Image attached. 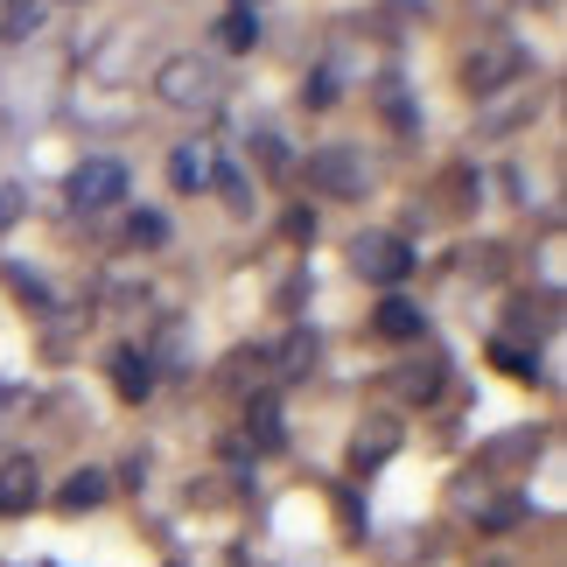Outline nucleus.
Segmentation results:
<instances>
[{
  "mask_svg": "<svg viewBox=\"0 0 567 567\" xmlns=\"http://www.w3.org/2000/svg\"><path fill=\"white\" fill-rule=\"evenodd\" d=\"M155 99H162V105H176V113H210V105L225 99V78H217V63H210V56L183 50V56H168L162 71H155Z\"/></svg>",
  "mask_w": 567,
  "mask_h": 567,
  "instance_id": "nucleus-1",
  "label": "nucleus"
},
{
  "mask_svg": "<svg viewBox=\"0 0 567 567\" xmlns=\"http://www.w3.org/2000/svg\"><path fill=\"white\" fill-rule=\"evenodd\" d=\"M351 267L364 280H379V288H400V280L413 274V246L400 231H358L351 238Z\"/></svg>",
  "mask_w": 567,
  "mask_h": 567,
  "instance_id": "nucleus-2",
  "label": "nucleus"
},
{
  "mask_svg": "<svg viewBox=\"0 0 567 567\" xmlns=\"http://www.w3.org/2000/svg\"><path fill=\"white\" fill-rule=\"evenodd\" d=\"M309 183L322 189V196H337V204H351V196H364V155L358 147H316L309 155Z\"/></svg>",
  "mask_w": 567,
  "mask_h": 567,
  "instance_id": "nucleus-3",
  "label": "nucleus"
},
{
  "mask_svg": "<svg viewBox=\"0 0 567 567\" xmlns=\"http://www.w3.org/2000/svg\"><path fill=\"white\" fill-rule=\"evenodd\" d=\"M63 189H71V204H78V210H113L120 196H126V168H120V162H105V155H92V162H78V168H71V183H63Z\"/></svg>",
  "mask_w": 567,
  "mask_h": 567,
  "instance_id": "nucleus-4",
  "label": "nucleus"
},
{
  "mask_svg": "<svg viewBox=\"0 0 567 567\" xmlns=\"http://www.w3.org/2000/svg\"><path fill=\"white\" fill-rule=\"evenodd\" d=\"M463 84H470V99H497L505 84H518V50L512 42H484V50L463 63Z\"/></svg>",
  "mask_w": 567,
  "mask_h": 567,
  "instance_id": "nucleus-5",
  "label": "nucleus"
},
{
  "mask_svg": "<svg viewBox=\"0 0 567 567\" xmlns=\"http://www.w3.org/2000/svg\"><path fill=\"white\" fill-rule=\"evenodd\" d=\"M105 372H113V392H120L126 406H141L147 392H155V379H162V372H155V358L134 351V343H120V351L105 358Z\"/></svg>",
  "mask_w": 567,
  "mask_h": 567,
  "instance_id": "nucleus-6",
  "label": "nucleus"
},
{
  "mask_svg": "<svg viewBox=\"0 0 567 567\" xmlns=\"http://www.w3.org/2000/svg\"><path fill=\"white\" fill-rule=\"evenodd\" d=\"M554 322H560V316H554V295H512V301H505V337H512V343H518V337L539 343Z\"/></svg>",
  "mask_w": 567,
  "mask_h": 567,
  "instance_id": "nucleus-7",
  "label": "nucleus"
},
{
  "mask_svg": "<svg viewBox=\"0 0 567 567\" xmlns=\"http://www.w3.org/2000/svg\"><path fill=\"white\" fill-rule=\"evenodd\" d=\"M42 505V476L29 455H8L0 463V512H35Z\"/></svg>",
  "mask_w": 567,
  "mask_h": 567,
  "instance_id": "nucleus-8",
  "label": "nucleus"
},
{
  "mask_svg": "<svg viewBox=\"0 0 567 567\" xmlns=\"http://www.w3.org/2000/svg\"><path fill=\"white\" fill-rule=\"evenodd\" d=\"M372 330H379L385 343H421V330H427V316L413 309L406 295H385L379 309H372Z\"/></svg>",
  "mask_w": 567,
  "mask_h": 567,
  "instance_id": "nucleus-9",
  "label": "nucleus"
},
{
  "mask_svg": "<svg viewBox=\"0 0 567 567\" xmlns=\"http://www.w3.org/2000/svg\"><path fill=\"white\" fill-rule=\"evenodd\" d=\"M392 385H400L406 400H434V392L449 385V358H442V351H421V358H406L400 372H392Z\"/></svg>",
  "mask_w": 567,
  "mask_h": 567,
  "instance_id": "nucleus-10",
  "label": "nucleus"
},
{
  "mask_svg": "<svg viewBox=\"0 0 567 567\" xmlns=\"http://www.w3.org/2000/svg\"><path fill=\"white\" fill-rule=\"evenodd\" d=\"M392 449H400V421H385V413H372V421L358 427V442H351V470H358V476H364V470H379Z\"/></svg>",
  "mask_w": 567,
  "mask_h": 567,
  "instance_id": "nucleus-11",
  "label": "nucleus"
},
{
  "mask_svg": "<svg viewBox=\"0 0 567 567\" xmlns=\"http://www.w3.org/2000/svg\"><path fill=\"white\" fill-rule=\"evenodd\" d=\"M210 176H217V162H210L204 141H183L176 155H168V183H176L183 196H189V189H210Z\"/></svg>",
  "mask_w": 567,
  "mask_h": 567,
  "instance_id": "nucleus-12",
  "label": "nucleus"
},
{
  "mask_svg": "<svg viewBox=\"0 0 567 567\" xmlns=\"http://www.w3.org/2000/svg\"><path fill=\"white\" fill-rule=\"evenodd\" d=\"M246 442L252 449H280V442H288V434H280V400H274V392H252V400H246Z\"/></svg>",
  "mask_w": 567,
  "mask_h": 567,
  "instance_id": "nucleus-13",
  "label": "nucleus"
},
{
  "mask_svg": "<svg viewBox=\"0 0 567 567\" xmlns=\"http://www.w3.org/2000/svg\"><path fill=\"white\" fill-rule=\"evenodd\" d=\"M491 364L505 379H518V385H539V379H547V372H539V351H526V343H512V337L491 343Z\"/></svg>",
  "mask_w": 567,
  "mask_h": 567,
  "instance_id": "nucleus-14",
  "label": "nucleus"
},
{
  "mask_svg": "<svg viewBox=\"0 0 567 567\" xmlns=\"http://www.w3.org/2000/svg\"><path fill=\"white\" fill-rule=\"evenodd\" d=\"M105 491H113V484H105V470H71V484L56 491V505L63 512H99Z\"/></svg>",
  "mask_w": 567,
  "mask_h": 567,
  "instance_id": "nucleus-15",
  "label": "nucleus"
},
{
  "mask_svg": "<svg viewBox=\"0 0 567 567\" xmlns=\"http://www.w3.org/2000/svg\"><path fill=\"white\" fill-rule=\"evenodd\" d=\"M274 358H280V364H274L280 379H309V372H316V358H322V343H316V330H295Z\"/></svg>",
  "mask_w": 567,
  "mask_h": 567,
  "instance_id": "nucleus-16",
  "label": "nucleus"
},
{
  "mask_svg": "<svg viewBox=\"0 0 567 567\" xmlns=\"http://www.w3.org/2000/svg\"><path fill=\"white\" fill-rule=\"evenodd\" d=\"M42 29V0H0V42H29Z\"/></svg>",
  "mask_w": 567,
  "mask_h": 567,
  "instance_id": "nucleus-17",
  "label": "nucleus"
},
{
  "mask_svg": "<svg viewBox=\"0 0 567 567\" xmlns=\"http://www.w3.org/2000/svg\"><path fill=\"white\" fill-rule=\"evenodd\" d=\"M217 50H259V14L225 8L217 14Z\"/></svg>",
  "mask_w": 567,
  "mask_h": 567,
  "instance_id": "nucleus-18",
  "label": "nucleus"
},
{
  "mask_svg": "<svg viewBox=\"0 0 567 567\" xmlns=\"http://www.w3.org/2000/svg\"><path fill=\"white\" fill-rule=\"evenodd\" d=\"M379 105H385V120L400 126V134H413V126H421V113H413L406 92H400V78H379Z\"/></svg>",
  "mask_w": 567,
  "mask_h": 567,
  "instance_id": "nucleus-19",
  "label": "nucleus"
},
{
  "mask_svg": "<svg viewBox=\"0 0 567 567\" xmlns=\"http://www.w3.org/2000/svg\"><path fill=\"white\" fill-rule=\"evenodd\" d=\"M301 105H309V113H330V105H337V71H330V63H322V71H309V84H301Z\"/></svg>",
  "mask_w": 567,
  "mask_h": 567,
  "instance_id": "nucleus-20",
  "label": "nucleus"
},
{
  "mask_svg": "<svg viewBox=\"0 0 567 567\" xmlns=\"http://www.w3.org/2000/svg\"><path fill=\"white\" fill-rule=\"evenodd\" d=\"M463 274L497 280V274H505V246H463Z\"/></svg>",
  "mask_w": 567,
  "mask_h": 567,
  "instance_id": "nucleus-21",
  "label": "nucleus"
},
{
  "mask_svg": "<svg viewBox=\"0 0 567 567\" xmlns=\"http://www.w3.org/2000/svg\"><path fill=\"white\" fill-rule=\"evenodd\" d=\"M126 238H134V246H162V238H168V217L162 210H134V217H126Z\"/></svg>",
  "mask_w": 567,
  "mask_h": 567,
  "instance_id": "nucleus-22",
  "label": "nucleus"
},
{
  "mask_svg": "<svg viewBox=\"0 0 567 567\" xmlns=\"http://www.w3.org/2000/svg\"><path fill=\"white\" fill-rule=\"evenodd\" d=\"M210 183H217V189H225V204H231V217H252V189H246V183H238V176H231V168H217V176H210Z\"/></svg>",
  "mask_w": 567,
  "mask_h": 567,
  "instance_id": "nucleus-23",
  "label": "nucleus"
},
{
  "mask_svg": "<svg viewBox=\"0 0 567 567\" xmlns=\"http://www.w3.org/2000/svg\"><path fill=\"white\" fill-rule=\"evenodd\" d=\"M8 288H14L21 301H35V309H50V288H42V280H35L29 267H8Z\"/></svg>",
  "mask_w": 567,
  "mask_h": 567,
  "instance_id": "nucleus-24",
  "label": "nucleus"
},
{
  "mask_svg": "<svg viewBox=\"0 0 567 567\" xmlns=\"http://www.w3.org/2000/svg\"><path fill=\"white\" fill-rule=\"evenodd\" d=\"M252 147H259V162H267V168H288V155H280L274 134H252Z\"/></svg>",
  "mask_w": 567,
  "mask_h": 567,
  "instance_id": "nucleus-25",
  "label": "nucleus"
},
{
  "mask_svg": "<svg viewBox=\"0 0 567 567\" xmlns=\"http://www.w3.org/2000/svg\"><path fill=\"white\" fill-rule=\"evenodd\" d=\"M14 210H21V196H14V189H0V231L14 225Z\"/></svg>",
  "mask_w": 567,
  "mask_h": 567,
  "instance_id": "nucleus-26",
  "label": "nucleus"
},
{
  "mask_svg": "<svg viewBox=\"0 0 567 567\" xmlns=\"http://www.w3.org/2000/svg\"><path fill=\"white\" fill-rule=\"evenodd\" d=\"M470 8H505V0H470Z\"/></svg>",
  "mask_w": 567,
  "mask_h": 567,
  "instance_id": "nucleus-27",
  "label": "nucleus"
},
{
  "mask_svg": "<svg viewBox=\"0 0 567 567\" xmlns=\"http://www.w3.org/2000/svg\"><path fill=\"white\" fill-rule=\"evenodd\" d=\"M533 8H560V0H533Z\"/></svg>",
  "mask_w": 567,
  "mask_h": 567,
  "instance_id": "nucleus-28",
  "label": "nucleus"
},
{
  "mask_svg": "<svg viewBox=\"0 0 567 567\" xmlns=\"http://www.w3.org/2000/svg\"><path fill=\"white\" fill-rule=\"evenodd\" d=\"M238 8H246V14H252V8H259V0H238Z\"/></svg>",
  "mask_w": 567,
  "mask_h": 567,
  "instance_id": "nucleus-29",
  "label": "nucleus"
}]
</instances>
